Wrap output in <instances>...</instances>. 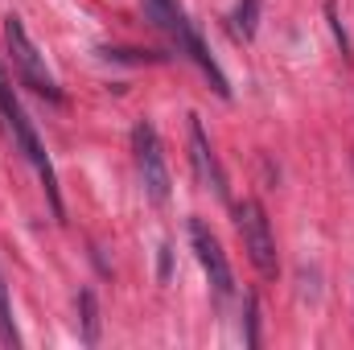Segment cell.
I'll list each match as a JSON object with an SVG mask.
<instances>
[{
    "label": "cell",
    "mask_w": 354,
    "mask_h": 350,
    "mask_svg": "<svg viewBox=\"0 0 354 350\" xmlns=\"http://www.w3.org/2000/svg\"><path fill=\"white\" fill-rule=\"evenodd\" d=\"M235 227H239V239H243V252H248L252 268L264 280H276V272H280V264H276V239H272L264 206L256 198H243L235 206Z\"/></svg>",
    "instance_id": "obj_4"
},
{
    "label": "cell",
    "mask_w": 354,
    "mask_h": 350,
    "mask_svg": "<svg viewBox=\"0 0 354 350\" xmlns=\"http://www.w3.org/2000/svg\"><path fill=\"white\" fill-rule=\"evenodd\" d=\"M256 297H248V347H260V330H256Z\"/></svg>",
    "instance_id": "obj_11"
},
{
    "label": "cell",
    "mask_w": 354,
    "mask_h": 350,
    "mask_svg": "<svg viewBox=\"0 0 354 350\" xmlns=\"http://www.w3.org/2000/svg\"><path fill=\"white\" fill-rule=\"evenodd\" d=\"M79 305H83V342L95 347L99 342V305H95V293L91 288L79 293Z\"/></svg>",
    "instance_id": "obj_9"
},
{
    "label": "cell",
    "mask_w": 354,
    "mask_h": 350,
    "mask_svg": "<svg viewBox=\"0 0 354 350\" xmlns=\"http://www.w3.org/2000/svg\"><path fill=\"white\" fill-rule=\"evenodd\" d=\"M256 21H260V0H239L235 12H231V29L239 42H252L256 37Z\"/></svg>",
    "instance_id": "obj_8"
},
{
    "label": "cell",
    "mask_w": 354,
    "mask_h": 350,
    "mask_svg": "<svg viewBox=\"0 0 354 350\" xmlns=\"http://www.w3.org/2000/svg\"><path fill=\"white\" fill-rule=\"evenodd\" d=\"M132 153H136V174H140V185L149 194L153 206H165L169 202V169H165V153H161V140L153 132V124H136L132 132Z\"/></svg>",
    "instance_id": "obj_5"
},
{
    "label": "cell",
    "mask_w": 354,
    "mask_h": 350,
    "mask_svg": "<svg viewBox=\"0 0 354 350\" xmlns=\"http://www.w3.org/2000/svg\"><path fill=\"white\" fill-rule=\"evenodd\" d=\"M0 342L4 347H17V322H12V305H8V288H4V276H0Z\"/></svg>",
    "instance_id": "obj_10"
},
{
    "label": "cell",
    "mask_w": 354,
    "mask_h": 350,
    "mask_svg": "<svg viewBox=\"0 0 354 350\" xmlns=\"http://www.w3.org/2000/svg\"><path fill=\"white\" fill-rule=\"evenodd\" d=\"M0 124H4V132L12 136V145L25 153V161L37 169L41 190H46V198H50L54 219H62L66 210H62V194H58V177H54V165H50V153H46V145H41V136H37V128H33L29 111L21 107V99H17L12 83H8L4 66H0Z\"/></svg>",
    "instance_id": "obj_1"
},
{
    "label": "cell",
    "mask_w": 354,
    "mask_h": 350,
    "mask_svg": "<svg viewBox=\"0 0 354 350\" xmlns=\"http://www.w3.org/2000/svg\"><path fill=\"white\" fill-rule=\"evenodd\" d=\"M189 243H194V256H198L210 288H214V301H227L235 293V276H231V264H227L223 243L214 239V231L202 219H189Z\"/></svg>",
    "instance_id": "obj_6"
},
{
    "label": "cell",
    "mask_w": 354,
    "mask_h": 350,
    "mask_svg": "<svg viewBox=\"0 0 354 350\" xmlns=\"http://www.w3.org/2000/svg\"><path fill=\"white\" fill-rule=\"evenodd\" d=\"M189 161H194V169H198V181L210 185L214 198L227 202V174H223V165H218V157H214V149H210V136H206V128H202L198 116H189Z\"/></svg>",
    "instance_id": "obj_7"
},
{
    "label": "cell",
    "mask_w": 354,
    "mask_h": 350,
    "mask_svg": "<svg viewBox=\"0 0 354 350\" xmlns=\"http://www.w3.org/2000/svg\"><path fill=\"white\" fill-rule=\"evenodd\" d=\"M326 17H330V25H334V37L342 42V50H351V42H346V33H342V21H338V12H334V4H326Z\"/></svg>",
    "instance_id": "obj_12"
},
{
    "label": "cell",
    "mask_w": 354,
    "mask_h": 350,
    "mask_svg": "<svg viewBox=\"0 0 354 350\" xmlns=\"http://www.w3.org/2000/svg\"><path fill=\"white\" fill-rule=\"evenodd\" d=\"M4 42H8V54H12V66H17V75H21V83L25 87H33L37 95H46V99H62V91L54 83V75H50V66H46V58L37 54V46L29 42V33H25V21L17 17V12H8L4 17Z\"/></svg>",
    "instance_id": "obj_3"
},
{
    "label": "cell",
    "mask_w": 354,
    "mask_h": 350,
    "mask_svg": "<svg viewBox=\"0 0 354 350\" xmlns=\"http://www.w3.org/2000/svg\"><path fill=\"white\" fill-rule=\"evenodd\" d=\"M145 12H149V21H153L157 29H165V33L174 37L177 46H181V50H185V54H189L198 66H202V75L210 79V87L218 91L223 99H231V83H227V75L218 71V62L210 58V50L202 46L198 29L185 21V12L177 8V0H145Z\"/></svg>",
    "instance_id": "obj_2"
}]
</instances>
